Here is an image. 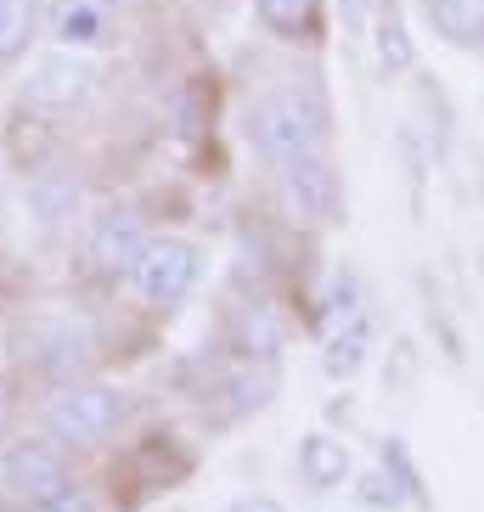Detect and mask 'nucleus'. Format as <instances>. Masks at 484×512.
<instances>
[{
    "instance_id": "nucleus-1",
    "label": "nucleus",
    "mask_w": 484,
    "mask_h": 512,
    "mask_svg": "<svg viewBox=\"0 0 484 512\" xmlns=\"http://www.w3.org/2000/svg\"><path fill=\"white\" fill-rule=\"evenodd\" d=\"M124 422V394L91 383V377H62L57 389L40 400V434H51L68 451H91L107 434H119Z\"/></svg>"
},
{
    "instance_id": "nucleus-2",
    "label": "nucleus",
    "mask_w": 484,
    "mask_h": 512,
    "mask_svg": "<svg viewBox=\"0 0 484 512\" xmlns=\"http://www.w3.org/2000/svg\"><path fill=\"white\" fill-rule=\"evenodd\" d=\"M327 130H333L327 102H321L316 91H299V85L271 91L265 102H259V113H254V141H259V152H265L271 164H288V158H304V152H321L327 147Z\"/></svg>"
},
{
    "instance_id": "nucleus-3",
    "label": "nucleus",
    "mask_w": 484,
    "mask_h": 512,
    "mask_svg": "<svg viewBox=\"0 0 484 512\" xmlns=\"http://www.w3.org/2000/svg\"><path fill=\"white\" fill-rule=\"evenodd\" d=\"M130 282H136V299L147 310H181L186 299L203 282V248L192 237H152L141 248V259L130 265Z\"/></svg>"
},
{
    "instance_id": "nucleus-4",
    "label": "nucleus",
    "mask_w": 484,
    "mask_h": 512,
    "mask_svg": "<svg viewBox=\"0 0 484 512\" xmlns=\"http://www.w3.org/2000/svg\"><path fill=\"white\" fill-rule=\"evenodd\" d=\"M96 85H102V68L91 62V51L62 46L29 68V79H23V113H34V119H68V113H79L96 96Z\"/></svg>"
},
{
    "instance_id": "nucleus-5",
    "label": "nucleus",
    "mask_w": 484,
    "mask_h": 512,
    "mask_svg": "<svg viewBox=\"0 0 484 512\" xmlns=\"http://www.w3.org/2000/svg\"><path fill=\"white\" fill-rule=\"evenodd\" d=\"M276 169H282V192H288L299 220H310V226H338L344 220V181H338L327 147L288 158V164H276Z\"/></svg>"
},
{
    "instance_id": "nucleus-6",
    "label": "nucleus",
    "mask_w": 484,
    "mask_h": 512,
    "mask_svg": "<svg viewBox=\"0 0 484 512\" xmlns=\"http://www.w3.org/2000/svg\"><path fill=\"white\" fill-rule=\"evenodd\" d=\"M68 467H74V451H68V445H57L51 434H34V439H17L12 451H6L0 473H6V490H12L17 501H40V496H57V490L74 484Z\"/></svg>"
},
{
    "instance_id": "nucleus-7",
    "label": "nucleus",
    "mask_w": 484,
    "mask_h": 512,
    "mask_svg": "<svg viewBox=\"0 0 484 512\" xmlns=\"http://www.w3.org/2000/svg\"><path fill=\"white\" fill-rule=\"evenodd\" d=\"M85 242H91V265L102 276H130V265H136L141 248L152 242V226L136 203H107V209H96Z\"/></svg>"
},
{
    "instance_id": "nucleus-8",
    "label": "nucleus",
    "mask_w": 484,
    "mask_h": 512,
    "mask_svg": "<svg viewBox=\"0 0 484 512\" xmlns=\"http://www.w3.org/2000/svg\"><path fill=\"white\" fill-rule=\"evenodd\" d=\"M23 209H29V220L40 231H62V226H74V214L85 209V186H79L74 169H34L29 186H23Z\"/></svg>"
},
{
    "instance_id": "nucleus-9",
    "label": "nucleus",
    "mask_w": 484,
    "mask_h": 512,
    "mask_svg": "<svg viewBox=\"0 0 484 512\" xmlns=\"http://www.w3.org/2000/svg\"><path fill=\"white\" fill-rule=\"evenodd\" d=\"M372 51H378V74L383 79H400L417 62V46H411V29L406 17H400V6L394 0H372Z\"/></svg>"
},
{
    "instance_id": "nucleus-10",
    "label": "nucleus",
    "mask_w": 484,
    "mask_h": 512,
    "mask_svg": "<svg viewBox=\"0 0 484 512\" xmlns=\"http://www.w3.org/2000/svg\"><path fill=\"white\" fill-rule=\"evenodd\" d=\"M349 473H355V456H349V445H338L333 434H304L299 439V479L310 484V490H338V484H349Z\"/></svg>"
},
{
    "instance_id": "nucleus-11",
    "label": "nucleus",
    "mask_w": 484,
    "mask_h": 512,
    "mask_svg": "<svg viewBox=\"0 0 484 512\" xmlns=\"http://www.w3.org/2000/svg\"><path fill=\"white\" fill-rule=\"evenodd\" d=\"M46 29L57 34L62 46L85 51V46H96V40L107 34V6L102 0H51L46 6Z\"/></svg>"
},
{
    "instance_id": "nucleus-12",
    "label": "nucleus",
    "mask_w": 484,
    "mask_h": 512,
    "mask_svg": "<svg viewBox=\"0 0 484 512\" xmlns=\"http://www.w3.org/2000/svg\"><path fill=\"white\" fill-rule=\"evenodd\" d=\"M423 12L439 40H451L462 51H484V0H423Z\"/></svg>"
},
{
    "instance_id": "nucleus-13",
    "label": "nucleus",
    "mask_w": 484,
    "mask_h": 512,
    "mask_svg": "<svg viewBox=\"0 0 484 512\" xmlns=\"http://www.w3.org/2000/svg\"><path fill=\"white\" fill-rule=\"evenodd\" d=\"M46 29V0H0V68L17 62Z\"/></svg>"
},
{
    "instance_id": "nucleus-14",
    "label": "nucleus",
    "mask_w": 484,
    "mask_h": 512,
    "mask_svg": "<svg viewBox=\"0 0 484 512\" xmlns=\"http://www.w3.org/2000/svg\"><path fill=\"white\" fill-rule=\"evenodd\" d=\"M254 17H259V29L276 34V40H310L321 6L316 0H254Z\"/></svg>"
},
{
    "instance_id": "nucleus-15",
    "label": "nucleus",
    "mask_w": 484,
    "mask_h": 512,
    "mask_svg": "<svg viewBox=\"0 0 484 512\" xmlns=\"http://www.w3.org/2000/svg\"><path fill=\"white\" fill-rule=\"evenodd\" d=\"M321 344H327V372L349 377L355 366H361L366 344H372V316H355V321H344V327H333Z\"/></svg>"
},
{
    "instance_id": "nucleus-16",
    "label": "nucleus",
    "mask_w": 484,
    "mask_h": 512,
    "mask_svg": "<svg viewBox=\"0 0 484 512\" xmlns=\"http://www.w3.org/2000/svg\"><path fill=\"white\" fill-rule=\"evenodd\" d=\"M242 349H248L254 361H271L276 349H282V321H276L265 304H254V310L242 316Z\"/></svg>"
},
{
    "instance_id": "nucleus-17",
    "label": "nucleus",
    "mask_w": 484,
    "mask_h": 512,
    "mask_svg": "<svg viewBox=\"0 0 484 512\" xmlns=\"http://www.w3.org/2000/svg\"><path fill=\"white\" fill-rule=\"evenodd\" d=\"M23 512H96V501L85 490H57V496H40V501H23Z\"/></svg>"
},
{
    "instance_id": "nucleus-18",
    "label": "nucleus",
    "mask_w": 484,
    "mask_h": 512,
    "mask_svg": "<svg viewBox=\"0 0 484 512\" xmlns=\"http://www.w3.org/2000/svg\"><path fill=\"white\" fill-rule=\"evenodd\" d=\"M197 96H203V85H186L181 102H175V136H181V141H192V136H197V119H203Z\"/></svg>"
},
{
    "instance_id": "nucleus-19",
    "label": "nucleus",
    "mask_w": 484,
    "mask_h": 512,
    "mask_svg": "<svg viewBox=\"0 0 484 512\" xmlns=\"http://www.w3.org/2000/svg\"><path fill=\"white\" fill-rule=\"evenodd\" d=\"M0 439H6V394H0Z\"/></svg>"
},
{
    "instance_id": "nucleus-20",
    "label": "nucleus",
    "mask_w": 484,
    "mask_h": 512,
    "mask_svg": "<svg viewBox=\"0 0 484 512\" xmlns=\"http://www.w3.org/2000/svg\"><path fill=\"white\" fill-rule=\"evenodd\" d=\"M102 6H130V0H102Z\"/></svg>"
}]
</instances>
